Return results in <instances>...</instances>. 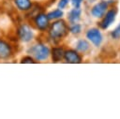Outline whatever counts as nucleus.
<instances>
[{
  "label": "nucleus",
  "mask_w": 120,
  "mask_h": 119,
  "mask_svg": "<svg viewBox=\"0 0 120 119\" xmlns=\"http://www.w3.org/2000/svg\"><path fill=\"white\" fill-rule=\"evenodd\" d=\"M68 25L63 18L52 21L46 32L47 40L52 45H58L68 35Z\"/></svg>",
  "instance_id": "f257e3e1"
},
{
  "label": "nucleus",
  "mask_w": 120,
  "mask_h": 119,
  "mask_svg": "<svg viewBox=\"0 0 120 119\" xmlns=\"http://www.w3.org/2000/svg\"><path fill=\"white\" fill-rule=\"evenodd\" d=\"M15 38L17 42L28 44L31 43L35 38V29L31 23L27 22H22L17 23L14 31Z\"/></svg>",
  "instance_id": "f03ea898"
},
{
  "label": "nucleus",
  "mask_w": 120,
  "mask_h": 119,
  "mask_svg": "<svg viewBox=\"0 0 120 119\" xmlns=\"http://www.w3.org/2000/svg\"><path fill=\"white\" fill-rule=\"evenodd\" d=\"M51 48L43 41H37L30 45L27 49V53L32 55L37 62H44L50 57Z\"/></svg>",
  "instance_id": "7ed1b4c3"
},
{
  "label": "nucleus",
  "mask_w": 120,
  "mask_h": 119,
  "mask_svg": "<svg viewBox=\"0 0 120 119\" xmlns=\"http://www.w3.org/2000/svg\"><path fill=\"white\" fill-rule=\"evenodd\" d=\"M16 41L10 38L0 37V62L12 60L17 52Z\"/></svg>",
  "instance_id": "20e7f679"
},
{
  "label": "nucleus",
  "mask_w": 120,
  "mask_h": 119,
  "mask_svg": "<svg viewBox=\"0 0 120 119\" xmlns=\"http://www.w3.org/2000/svg\"><path fill=\"white\" fill-rule=\"evenodd\" d=\"M29 22L34 27V29L37 30L38 32L46 33L49 26H50L51 21L49 20V18L47 16V13H45L44 11H40L38 14H36L29 21Z\"/></svg>",
  "instance_id": "39448f33"
},
{
  "label": "nucleus",
  "mask_w": 120,
  "mask_h": 119,
  "mask_svg": "<svg viewBox=\"0 0 120 119\" xmlns=\"http://www.w3.org/2000/svg\"><path fill=\"white\" fill-rule=\"evenodd\" d=\"M116 14H117V8L116 7H112L111 9H108L106 11V13L104 14V16L102 17L101 22H99V27L103 30L108 29L111 26V24L115 21Z\"/></svg>",
  "instance_id": "423d86ee"
},
{
  "label": "nucleus",
  "mask_w": 120,
  "mask_h": 119,
  "mask_svg": "<svg viewBox=\"0 0 120 119\" xmlns=\"http://www.w3.org/2000/svg\"><path fill=\"white\" fill-rule=\"evenodd\" d=\"M109 7V2L101 0L91 8V14L95 18H102Z\"/></svg>",
  "instance_id": "0eeeda50"
},
{
  "label": "nucleus",
  "mask_w": 120,
  "mask_h": 119,
  "mask_svg": "<svg viewBox=\"0 0 120 119\" xmlns=\"http://www.w3.org/2000/svg\"><path fill=\"white\" fill-rule=\"evenodd\" d=\"M86 38H88L91 41V43H93V45L96 46V47L100 46V44L102 42V39H103L99 29L96 28V27H93V28H90V29L87 30Z\"/></svg>",
  "instance_id": "6e6552de"
},
{
  "label": "nucleus",
  "mask_w": 120,
  "mask_h": 119,
  "mask_svg": "<svg viewBox=\"0 0 120 119\" xmlns=\"http://www.w3.org/2000/svg\"><path fill=\"white\" fill-rule=\"evenodd\" d=\"M64 60L66 63H68V64H80L82 62V55L79 53L78 51L73 49L65 50Z\"/></svg>",
  "instance_id": "1a4fd4ad"
},
{
  "label": "nucleus",
  "mask_w": 120,
  "mask_h": 119,
  "mask_svg": "<svg viewBox=\"0 0 120 119\" xmlns=\"http://www.w3.org/2000/svg\"><path fill=\"white\" fill-rule=\"evenodd\" d=\"M11 2L16 11L23 14L29 11L34 5V2L32 0H12Z\"/></svg>",
  "instance_id": "9d476101"
},
{
  "label": "nucleus",
  "mask_w": 120,
  "mask_h": 119,
  "mask_svg": "<svg viewBox=\"0 0 120 119\" xmlns=\"http://www.w3.org/2000/svg\"><path fill=\"white\" fill-rule=\"evenodd\" d=\"M64 53H65V49L63 46L58 45H53L51 50H50V57L52 59V62L53 63H58L64 59Z\"/></svg>",
  "instance_id": "9b49d317"
},
{
  "label": "nucleus",
  "mask_w": 120,
  "mask_h": 119,
  "mask_svg": "<svg viewBox=\"0 0 120 119\" xmlns=\"http://www.w3.org/2000/svg\"><path fill=\"white\" fill-rule=\"evenodd\" d=\"M82 10L80 7H73L68 12V21L71 23H76L81 20Z\"/></svg>",
  "instance_id": "f8f14e48"
},
{
  "label": "nucleus",
  "mask_w": 120,
  "mask_h": 119,
  "mask_svg": "<svg viewBox=\"0 0 120 119\" xmlns=\"http://www.w3.org/2000/svg\"><path fill=\"white\" fill-rule=\"evenodd\" d=\"M76 51L81 53H87L90 51V44L85 39H80L76 43Z\"/></svg>",
  "instance_id": "ddd939ff"
},
{
  "label": "nucleus",
  "mask_w": 120,
  "mask_h": 119,
  "mask_svg": "<svg viewBox=\"0 0 120 119\" xmlns=\"http://www.w3.org/2000/svg\"><path fill=\"white\" fill-rule=\"evenodd\" d=\"M47 16L49 18V20L51 22L52 21H56V20H59V19H62L63 16H64V11L63 9H60V8H55V9H52L51 11H49L47 13Z\"/></svg>",
  "instance_id": "4468645a"
},
{
  "label": "nucleus",
  "mask_w": 120,
  "mask_h": 119,
  "mask_svg": "<svg viewBox=\"0 0 120 119\" xmlns=\"http://www.w3.org/2000/svg\"><path fill=\"white\" fill-rule=\"evenodd\" d=\"M68 32L73 35H79L82 32V25L78 22L71 23L68 25Z\"/></svg>",
  "instance_id": "2eb2a0df"
},
{
  "label": "nucleus",
  "mask_w": 120,
  "mask_h": 119,
  "mask_svg": "<svg viewBox=\"0 0 120 119\" xmlns=\"http://www.w3.org/2000/svg\"><path fill=\"white\" fill-rule=\"evenodd\" d=\"M20 63L21 64H36L38 62L35 60V58L32 55L26 54V55L22 56V58L20 59Z\"/></svg>",
  "instance_id": "dca6fc26"
},
{
  "label": "nucleus",
  "mask_w": 120,
  "mask_h": 119,
  "mask_svg": "<svg viewBox=\"0 0 120 119\" xmlns=\"http://www.w3.org/2000/svg\"><path fill=\"white\" fill-rule=\"evenodd\" d=\"M111 37H112V38H113L115 40L120 38V23L111 32Z\"/></svg>",
  "instance_id": "f3484780"
},
{
  "label": "nucleus",
  "mask_w": 120,
  "mask_h": 119,
  "mask_svg": "<svg viewBox=\"0 0 120 119\" xmlns=\"http://www.w3.org/2000/svg\"><path fill=\"white\" fill-rule=\"evenodd\" d=\"M68 3H69V0H59L57 3V7L60 9H64L68 7Z\"/></svg>",
  "instance_id": "a211bd4d"
},
{
  "label": "nucleus",
  "mask_w": 120,
  "mask_h": 119,
  "mask_svg": "<svg viewBox=\"0 0 120 119\" xmlns=\"http://www.w3.org/2000/svg\"><path fill=\"white\" fill-rule=\"evenodd\" d=\"M69 1L74 7H81V5L83 0H69Z\"/></svg>",
  "instance_id": "6ab92c4d"
},
{
  "label": "nucleus",
  "mask_w": 120,
  "mask_h": 119,
  "mask_svg": "<svg viewBox=\"0 0 120 119\" xmlns=\"http://www.w3.org/2000/svg\"><path fill=\"white\" fill-rule=\"evenodd\" d=\"M2 36V30H1V27H0V37Z\"/></svg>",
  "instance_id": "aec40b11"
}]
</instances>
